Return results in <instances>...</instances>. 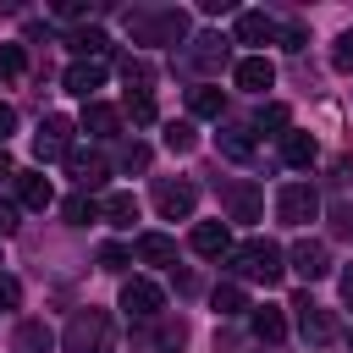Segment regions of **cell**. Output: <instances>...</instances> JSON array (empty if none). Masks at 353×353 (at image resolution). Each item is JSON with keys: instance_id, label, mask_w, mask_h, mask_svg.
<instances>
[{"instance_id": "3957f363", "label": "cell", "mask_w": 353, "mask_h": 353, "mask_svg": "<svg viewBox=\"0 0 353 353\" xmlns=\"http://www.w3.org/2000/svg\"><path fill=\"white\" fill-rule=\"evenodd\" d=\"M61 353H110V314L105 309H77L61 331Z\"/></svg>"}, {"instance_id": "7a4b0ae2", "label": "cell", "mask_w": 353, "mask_h": 353, "mask_svg": "<svg viewBox=\"0 0 353 353\" xmlns=\"http://www.w3.org/2000/svg\"><path fill=\"white\" fill-rule=\"evenodd\" d=\"M226 265H232L237 281H265V287H276L281 270H287V254H281L270 237H248V243H232Z\"/></svg>"}, {"instance_id": "4dcf8cb0", "label": "cell", "mask_w": 353, "mask_h": 353, "mask_svg": "<svg viewBox=\"0 0 353 353\" xmlns=\"http://www.w3.org/2000/svg\"><path fill=\"white\" fill-rule=\"evenodd\" d=\"M127 116H132L138 127H149V121H154V99H149L143 88H127Z\"/></svg>"}, {"instance_id": "ffe728a7", "label": "cell", "mask_w": 353, "mask_h": 353, "mask_svg": "<svg viewBox=\"0 0 353 353\" xmlns=\"http://www.w3.org/2000/svg\"><path fill=\"white\" fill-rule=\"evenodd\" d=\"M314 154H320V143H314L309 132H298V127H287V132H281V160H287V165H298V171H303V165H314Z\"/></svg>"}, {"instance_id": "f546056e", "label": "cell", "mask_w": 353, "mask_h": 353, "mask_svg": "<svg viewBox=\"0 0 353 353\" xmlns=\"http://www.w3.org/2000/svg\"><path fill=\"white\" fill-rule=\"evenodd\" d=\"M193 143H199V132H193V121H171V127H165V149H171V154H188Z\"/></svg>"}, {"instance_id": "30bf717a", "label": "cell", "mask_w": 353, "mask_h": 353, "mask_svg": "<svg viewBox=\"0 0 353 353\" xmlns=\"http://www.w3.org/2000/svg\"><path fill=\"white\" fill-rule=\"evenodd\" d=\"M221 61H226V39H215V33H199L182 50V66L188 72H221Z\"/></svg>"}, {"instance_id": "5bb4252c", "label": "cell", "mask_w": 353, "mask_h": 353, "mask_svg": "<svg viewBox=\"0 0 353 353\" xmlns=\"http://www.w3.org/2000/svg\"><path fill=\"white\" fill-rule=\"evenodd\" d=\"M193 254L226 259V254H232V226H226V221H199V226H193Z\"/></svg>"}, {"instance_id": "8d00e7d4", "label": "cell", "mask_w": 353, "mask_h": 353, "mask_svg": "<svg viewBox=\"0 0 353 353\" xmlns=\"http://www.w3.org/2000/svg\"><path fill=\"white\" fill-rule=\"evenodd\" d=\"M276 39H281V50H303V39H309V33H303L298 22H276Z\"/></svg>"}, {"instance_id": "44dd1931", "label": "cell", "mask_w": 353, "mask_h": 353, "mask_svg": "<svg viewBox=\"0 0 353 353\" xmlns=\"http://www.w3.org/2000/svg\"><path fill=\"white\" fill-rule=\"evenodd\" d=\"M221 105H226V99H221V88H215V83H199V88H188V110H193V116H204V121H221Z\"/></svg>"}, {"instance_id": "d590c367", "label": "cell", "mask_w": 353, "mask_h": 353, "mask_svg": "<svg viewBox=\"0 0 353 353\" xmlns=\"http://www.w3.org/2000/svg\"><path fill=\"white\" fill-rule=\"evenodd\" d=\"M17 303H22V287H17V276H6V270H0V314H11Z\"/></svg>"}, {"instance_id": "1f68e13d", "label": "cell", "mask_w": 353, "mask_h": 353, "mask_svg": "<svg viewBox=\"0 0 353 353\" xmlns=\"http://www.w3.org/2000/svg\"><path fill=\"white\" fill-rule=\"evenodd\" d=\"M22 72H28L22 44H0V77H22Z\"/></svg>"}, {"instance_id": "52a82bcc", "label": "cell", "mask_w": 353, "mask_h": 353, "mask_svg": "<svg viewBox=\"0 0 353 353\" xmlns=\"http://www.w3.org/2000/svg\"><path fill=\"white\" fill-rule=\"evenodd\" d=\"M72 132H77V127H72L66 116H44V121H39V132H33V154H39V165H44V160H66Z\"/></svg>"}, {"instance_id": "836d02e7", "label": "cell", "mask_w": 353, "mask_h": 353, "mask_svg": "<svg viewBox=\"0 0 353 353\" xmlns=\"http://www.w3.org/2000/svg\"><path fill=\"white\" fill-rule=\"evenodd\" d=\"M331 66H336V72H353V28L336 33V44H331Z\"/></svg>"}, {"instance_id": "d6986e66", "label": "cell", "mask_w": 353, "mask_h": 353, "mask_svg": "<svg viewBox=\"0 0 353 353\" xmlns=\"http://www.w3.org/2000/svg\"><path fill=\"white\" fill-rule=\"evenodd\" d=\"M276 39V17L265 11H237V44H270Z\"/></svg>"}, {"instance_id": "484cf974", "label": "cell", "mask_w": 353, "mask_h": 353, "mask_svg": "<svg viewBox=\"0 0 353 353\" xmlns=\"http://www.w3.org/2000/svg\"><path fill=\"white\" fill-rule=\"evenodd\" d=\"M72 50H77V61H105V50H110V39H105L99 28H83V33L72 39Z\"/></svg>"}, {"instance_id": "7402d4cb", "label": "cell", "mask_w": 353, "mask_h": 353, "mask_svg": "<svg viewBox=\"0 0 353 353\" xmlns=\"http://www.w3.org/2000/svg\"><path fill=\"white\" fill-rule=\"evenodd\" d=\"M138 259H143V265H171V259H176V243H171L165 232H143V237H138Z\"/></svg>"}, {"instance_id": "f35d334b", "label": "cell", "mask_w": 353, "mask_h": 353, "mask_svg": "<svg viewBox=\"0 0 353 353\" xmlns=\"http://www.w3.org/2000/svg\"><path fill=\"white\" fill-rule=\"evenodd\" d=\"M99 265H105V270H127V248L105 243V248H99Z\"/></svg>"}, {"instance_id": "d4e9b609", "label": "cell", "mask_w": 353, "mask_h": 353, "mask_svg": "<svg viewBox=\"0 0 353 353\" xmlns=\"http://www.w3.org/2000/svg\"><path fill=\"white\" fill-rule=\"evenodd\" d=\"M215 143H221V154H226V160H254V138H248L243 127H221V132H215Z\"/></svg>"}, {"instance_id": "7bdbcfd3", "label": "cell", "mask_w": 353, "mask_h": 353, "mask_svg": "<svg viewBox=\"0 0 353 353\" xmlns=\"http://www.w3.org/2000/svg\"><path fill=\"white\" fill-rule=\"evenodd\" d=\"M11 176H17V165H11V154L0 149V182H11Z\"/></svg>"}, {"instance_id": "603a6c76", "label": "cell", "mask_w": 353, "mask_h": 353, "mask_svg": "<svg viewBox=\"0 0 353 353\" xmlns=\"http://www.w3.org/2000/svg\"><path fill=\"white\" fill-rule=\"evenodd\" d=\"M248 320H254V336H259L265 347H276V342L287 336V320H281V309H270V303H265V309H254Z\"/></svg>"}, {"instance_id": "9a60e30c", "label": "cell", "mask_w": 353, "mask_h": 353, "mask_svg": "<svg viewBox=\"0 0 353 353\" xmlns=\"http://www.w3.org/2000/svg\"><path fill=\"white\" fill-rule=\"evenodd\" d=\"M287 265H292V270H298L303 281H320V276L331 270V254H325V243H309V237H303V243H292Z\"/></svg>"}, {"instance_id": "ab89813d", "label": "cell", "mask_w": 353, "mask_h": 353, "mask_svg": "<svg viewBox=\"0 0 353 353\" xmlns=\"http://www.w3.org/2000/svg\"><path fill=\"white\" fill-rule=\"evenodd\" d=\"M11 232H17V204L0 199V237H11Z\"/></svg>"}, {"instance_id": "83f0119b", "label": "cell", "mask_w": 353, "mask_h": 353, "mask_svg": "<svg viewBox=\"0 0 353 353\" xmlns=\"http://www.w3.org/2000/svg\"><path fill=\"white\" fill-rule=\"evenodd\" d=\"M210 303H215V314H243V309H248V298H243V287H237V281L215 287V292H210Z\"/></svg>"}, {"instance_id": "ac0fdd59", "label": "cell", "mask_w": 353, "mask_h": 353, "mask_svg": "<svg viewBox=\"0 0 353 353\" xmlns=\"http://www.w3.org/2000/svg\"><path fill=\"white\" fill-rule=\"evenodd\" d=\"M11 347H17V353H50V347H55V331H50L44 320H22V325L11 331Z\"/></svg>"}, {"instance_id": "2e32d148", "label": "cell", "mask_w": 353, "mask_h": 353, "mask_svg": "<svg viewBox=\"0 0 353 353\" xmlns=\"http://www.w3.org/2000/svg\"><path fill=\"white\" fill-rule=\"evenodd\" d=\"M232 83H237V88H248V94H265V88L276 83V66H270L265 55H243V61L232 66Z\"/></svg>"}, {"instance_id": "8992f818", "label": "cell", "mask_w": 353, "mask_h": 353, "mask_svg": "<svg viewBox=\"0 0 353 353\" xmlns=\"http://www.w3.org/2000/svg\"><path fill=\"white\" fill-rule=\"evenodd\" d=\"M121 309H127V320H154L165 309V292L149 276H132V281H121Z\"/></svg>"}, {"instance_id": "9c48e42d", "label": "cell", "mask_w": 353, "mask_h": 353, "mask_svg": "<svg viewBox=\"0 0 353 353\" xmlns=\"http://www.w3.org/2000/svg\"><path fill=\"white\" fill-rule=\"evenodd\" d=\"M66 171H72V182H77V193H94L105 176H110V165H105V154L99 149H66Z\"/></svg>"}, {"instance_id": "277c9868", "label": "cell", "mask_w": 353, "mask_h": 353, "mask_svg": "<svg viewBox=\"0 0 353 353\" xmlns=\"http://www.w3.org/2000/svg\"><path fill=\"white\" fill-rule=\"evenodd\" d=\"M292 320H298V336H303L309 347H331V342L342 336L336 314H331V309H320L309 292H303V298H292Z\"/></svg>"}, {"instance_id": "f1b7e54d", "label": "cell", "mask_w": 353, "mask_h": 353, "mask_svg": "<svg viewBox=\"0 0 353 353\" xmlns=\"http://www.w3.org/2000/svg\"><path fill=\"white\" fill-rule=\"evenodd\" d=\"M254 132H270V138H281V132H287V105H265V110L254 116Z\"/></svg>"}, {"instance_id": "74e56055", "label": "cell", "mask_w": 353, "mask_h": 353, "mask_svg": "<svg viewBox=\"0 0 353 353\" xmlns=\"http://www.w3.org/2000/svg\"><path fill=\"white\" fill-rule=\"evenodd\" d=\"M121 77H127V88H143L149 94V66L143 61H121Z\"/></svg>"}, {"instance_id": "cb8c5ba5", "label": "cell", "mask_w": 353, "mask_h": 353, "mask_svg": "<svg viewBox=\"0 0 353 353\" xmlns=\"http://www.w3.org/2000/svg\"><path fill=\"white\" fill-rule=\"evenodd\" d=\"M99 215H105L110 226H132V221H138V199H132V193H110V199H99Z\"/></svg>"}, {"instance_id": "ba28073f", "label": "cell", "mask_w": 353, "mask_h": 353, "mask_svg": "<svg viewBox=\"0 0 353 353\" xmlns=\"http://www.w3.org/2000/svg\"><path fill=\"white\" fill-rule=\"evenodd\" d=\"M193 204H199V188H193V182H171V176L154 182V210H160L165 221H188Z\"/></svg>"}, {"instance_id": "4316f807", "label": "cell", "mask_w": 353, "mask_h": 353, "mask_svg": "<svg viewBox=\"0 0 353 353\" xmlns=\"http://www.w3.org/2000/svg\"><path fill=\"white\" fill-rule=\"evenodd\" d=\"M61 210H66V221H72V226H88V221H99V199H88V193H72Z\"/></svg>"}, {"instance_id": "60d3db41", "label": "cell", "mask_w": 353, "mask_h": 353, "mask_svg": "<svg viewBox=\"0 0 353 353\" xmlns=\"http://www.w3.org/2000/svg\"><path fill=\"white\" fill-rule=\"evenodd\" d=\"M11 132H17V110H11V105H0V149H6V138H11Z\"/></svg>"}, {"instance_id": "e575fe53", "label": "cell", "mask_w": 353, "mask_h": 353, "mask_svg": "<svg viewBox=\"0 0 353 353\" xmlns=\"http://www.w3.org/2000/svg\"><path fill=\"white\" fill-rule=\"evenodd\" d=\"M331 232L353 243V204H347V199H342V204H331Z\"/></svg>"}, {"instance_id": "4fadbf2b", "label": "cell", "mask_w": 353, "mask_h": 353, "mask_svg": "<svg viewBox=\"0 0 353 353\" xmlns=\"http://www.w3.org/2000/svg\"><path fill=\"white\" fill-rule=\"evenodd\" d=\"M11 182H17V204H22V210H50V204H55V188H50L44 171H17Z\"/></svg>"}, {"instance_id": "6da1fadb", "label": "cell", "mask_w": 353, "mask_h": 353, "mask_svg": "<svg viewBox=\"0 0 353 353\" xmlns=\"http://www.w3.org/2000/svg\"><path fill=\"white\" fill-rule=\"evenodd\" d=\"M127 39L132 44H182L188 39V11H176V6H132L127 11Z\"/></svg>"}, {"instance_id": "e0dca14e", "label": "cell", "mask_w": 353, "mask_h": 353, "mask_svg": "<svg viewBox=\"0 0 353 353\" xmlns=\"http://www.w3.org/2000/svg\"><path fill=\"white\" fill-rule=\"evenodd\" d=\"M77 127H83L88 138H116V132H121V110H116V105H105V99H88Z\"/></svg>"}, {"instance_id": "b9f144b4", "label": "cell", "mask_w": 353, "mask_h": 353, "mask_svg": "<svg viewBox=\"0 0 353 353\" xmlns=\"http://www.w3.org/2000/svg\"><path fill=\"white\" fill-rule=\"evenodd\" d=\"M342 303H347V309H353V265H347V270H342Z\"/></svg>"}, {"instance_id": "d6a6232c", "label": "cell", "mask_w": 353, "mask_h": 353, "mask_svg": "<svg viewBox=\"0 0 353 353\" xmlns=\"http://www.w3.org/2000/svg\"><path fill=\"white\" fill-rule=\"evenodd\" d=\"M121 171H149V143H121Z\"/></svg>"}, {"instance_id": "8fae6325", "label": "cell", "mask_w": 353, "mask_h": 353, "mask_svg": "<svg viewBox=\"0 0 353 353\" xmlns=\"http://www.w3.org/2000/svg\"><path fill=\"white\" fill-rule=\"evenodd\" d=\"M221 204H226V215H232V221H259L265 193H259L254 182H226V188H221Z\"/></svg>"}, {"instance_id": "5b68a950", "label": "cell", "mask_w": 353, "mask_h": 353, "mask_svg": "<svg viewBox=\"0 0 353 353\" xmlns=\"http://www.w3.org/2000/svg\"><path fill=\"white\" fill-rule=\"evenodd\" d=\"M276 215H281L287 226H309V221L320 215V193H314L309 182H287V188L276 193Z\"/></svg>"}, {"instance_id": "7c38bea8", "label": "cell", "mask_w": 353, "mask_h": 353, "mask_svg": "<svg viewBox=\"0 0 353 353\" xmlns=\"http://www.w3.org/2000/svg\"><path fill=\"white\" fill-rule=\"evenodd\" d=\"M61 83H66V88H72V94H77V99L88 105V99H94V94L105 88V61H72Z\"/></svg>"}]
</instances>
